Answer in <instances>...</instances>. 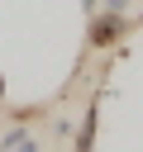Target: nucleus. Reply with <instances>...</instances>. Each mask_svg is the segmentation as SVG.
<instances>
[{
  "label": "nucleus",
  "instance_id": "nucleus-3",
  "mask_svg": "<svg viewBox=\"0 0 143 152\" xmlns=\"http://www.w3.org/2000/svg\"><path fill=\"white\" fill-rule=\"evenodd\" d=\"M91 147H95V109H86L81 133H76V152H91Z\"/></svg>",
  "mask_w": 143,
  "mask_h": 152
},
{
  "label": "nucleus",
  "instance_id": "nucleus-2",
  "mask_svg": "<svg viewBox=\"0 0 143 152\" xmlns=\"http://www.w3.org/2000/svg\"><path fill=\"white\" fill-rule=\"evenodd\" d=\"M0 152H43V147H38V138H33L24 124H14V128L0 138Z\"/></svg>",
  "mask_w": 143,
  "mask_h": 152
},
{
  "label": "nucleus",
  "instance_id": "nucleus-4",
  "mask_svg": "<svg viewBox=\"0 0 143 152\" xmlns=\"http://www.w3.org/2000/svg\"><path fill=\"white\" fill-rule=\"evenodd\" d=\"M100 5H105V10H114V14H124V10H129V0H100Z\"/></svg>",
  "mask_w": 143,
  "mask_h": 152
},
{
  "label": "nucleus",
  "instance_id": "nucleus-1",
  "mask_svg": "<svg viewBox=\"0 0 143 152\" xmlns=\"http://www.w3.org/2000/svg\"><path fill=\"white\" fill-rule=\"evenodd\" d=\"M124 33H129V19H124V14H114V10H100V14H91L86 43H91V48H114Z\"/></svg>",
  "mask_w": 143,
  "mask_h": 152
},
{
  "label": "nucleus",
  "instance_id": "nucleus-5",
  "mask_svg": "<svg viewBox=\"0 0 143 152\" xmlns=\"http://www.w3.org/2000/svg\"><path fill=\"white\" fill-rule=\"evenodd\" d=\"M0 100H5V76H0Z\"/></svg>",
  "mask_w": 143,
  "mask_h": 152
}]
</instances>
